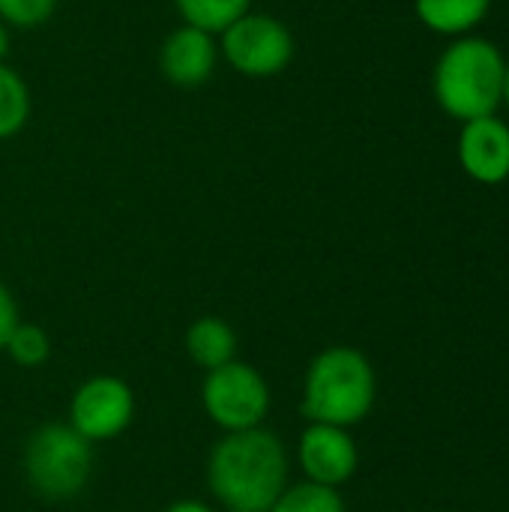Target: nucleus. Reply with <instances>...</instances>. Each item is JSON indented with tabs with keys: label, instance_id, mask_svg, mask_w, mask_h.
Wrapping results in <instances>:
<instances>
[{
	"label": "nucleus",
	"instance_id": "nucleus-3",
	"mask_svg": "<svg viewBox=\"0 0 509 512\" xmlns=\"http://www.w3.org/2000/svg\"><path fill=\"white\" fill-rule=\"evenodd\" d=\"M375 405V372L369 360L345 345L321 351L303 384V417L327 426H354Z\"/></svg>",
	"mask_w": 509,
	"mask_h": 512
},
{
	"label": "nucleus",
	"instance_id": "nucleus-10",
	"mask_svg": "<svg viewBox=\"0 0 509 512\" xmlns=\"http://www.w3.org/2000/svg\"><path fill=\"white\" fill-rule=\"evenodd\" d=\"M216 57L219 48L213 42V33L183 24L165 36L159 51V69L177 87H198L213 75Z\"/></svg>",
	"mask_w": 509,
	"mask_h": 512
},
{
	"label": "nucleus",
	"instance_id": "nucleus-12",
	"mask_svg": "<svg viewBox=\"0 0 509 512\" xmlns=\"http://www.w3.org/2000/svg\"><path fill=\"white\" fill-rule=\"evenodd\" d=\"M186 351L201 369L213 372V369L234 360L237 336L222 318H201L186 333Z\"/></svg>",
	"mask_w": 509,
	"mask_h": 512
},
{
	"label": "nucleus",
	"instance_id": "nucleus-21",
	"mask_svg": "<svg viewBox=\"0 0 509 512\" xmlns=\"http://www.w3.org/2000/svg\"><path fill=\"white\" fill-rule=\"evenodd\" d=\"M501 105H507L509 108V60H507V69H504V96H501Z\"/></svg>",
	"mask_w": 509,
	"mask_h": 512
},
{
	"label": "nucleus",
	"instance_id": "nucleus-2",
	"mask_svg": "<svg viewBox=\"0 0 509 512\" xmlns=\"http://www.w3.org/2000/svg\"><path fill=\"white\" fill-rule=\"evenodd\" d=\"M507 60L483 36H459L435 63L432 90L438 105L459 123L492 117L501 108Z\"/></svg>",
	"mask_w": 509,
	"mask_h": 512
},
{
	"label": "nucleus",
	"instance_id": "nucleus-9",
	"mask_svg": "<svg viewBox=\"0 0 509 512\" xmlns=\"http://www.w3.org/2000/svg\"><path fill=\"white\" fill-rule=\"evenodd\" d=\"M300 465L318 486H342L357 471V447L342 426L312 423L300 438Z\"/></svg>",
	"mask_w": 509,
	"mask_h": 512
},
{
	"label": "nucleus",
	"instance_id": "nucleus-1",
	"mask_svg": "<svg viewBox=\"0 0 509 512\" xmlns=\"http://www.w3.org/2000/svg\"><path fill=\"white\" fill-rule=\"evenodd\" d=\"M210 492L231 512H267L288 489L282 441L267 429L231 432L216 444L207 465Z\"/></svg>",
	"mask_w": 509,
	"mask_h": 512
},
{
	"label": "nucleus",
	"instance_id": "nucleus-4",
	"mask_svg": "<svg viewBox=\"0 0 509 512\" xmlns=\"http://www.w3.org/2000/svg\"><path fill=\"white\" fill-rule=\"evenodd\" d=\"M90 462V441L63 423H51L33 432L24 450V474L30 486L48 501H66L78 495L90 477Z\"/></svg>",
	"mask_w": 509,
	"mask_h": 512
},
{
	"label": "nucleus",
	"instance_id": "nucleus-19",
	"mask_svg": "<svg viewBox=\"0 0 509 512\" xmlns=\"http://www.w3.org/2000/svg\"><path fill=\"white\" fill-rule=\"evenodd\" d=\"M165 512H213L207 504L201 501H180V504H171Z\"/></svg>",
	"mask_w": 509,
	"mask_h": 512
},
{
	"label": "nucleus",
	"instance_id": "nucleus-17",
	"mask_svg": "<svg viewBox=\"0 0 509 512\" xmlns=\"http://www.w3.org/2000/svg\"><path fill=\"white\" fill-rule=\"evenodd\" d=\"M57 9V0H0V21L6 27H39Z\"/></svg>",
	"mask_w": 509,
	"mask_h": 512
},
{
	"label": "nucleus",
	"instance_id": "nucleus-18",
	"mask_svg": "<svg viewBox=\"0 0 509 512\" xmlns=\"http://www.w3.org/2000/svg\"><path fill=\"white\" fill-rule=\"evenodd\" d=\"M18 327V306L9 294V288L0 282V348H6L12 330Z\"/></svg>",
	"mask_w": 509,
	"mask_h": 512
},
{
	"label": "nucleus",
	"instance_id": "nucleus-16",
	"mask_svg": "<svg viewBox=\"0 0 509 512\" xmlns=\"http://www.w3.org/2000/svg\"><path fill=\"white\" fill-rule=\"evenodd\" d=\"M6 351H9V357L18 366L33 369V366H42L48 360L51 342H48V336H45L42 327H36V324H18L12 330L9 342H6Z\"/></svg>",
	"mask_w": 509,
	"mask_h": 512
},
{
	"label": "nucleus",
	"instance_id": "nucleus-8",
	"mask_svg": "<svg viewBox=\"0 0 509 512\" xmlns=\"http://www.w3.org/2000/svg\"><path fill=\"white\" fill-rule=\"evenodd\" d=\"M462 171L486 186H498L509 177V126L501 117H477L462 123L459 132Z\"/></svg>",
	"mask_w": 509,
	"mask_h": 512
},
{
	"label": "nucleus",
	"instance_id": "nucleus-15",
	"mask_svg": "<svg viewBox=\"0 0 509 512\" xmlns=\"http://www.w3.org/2000/svg\"><path fill=\"white\" fill-rule=\"evenodd\" d=\"M267 512H345V504L336 489L318 486L309 480V483L285 489Z\"/></svg>",
	"mask_w": 509,
	"mask_h": 512
},
{
	"label": "nucleus",
	"instance_id": "nucleus-6",
	"mask_svg": "<svg viewBox=\"0 0 509 512\" xmlns=\"http://www.w3.org/2000/svg\"><path fill=\"white\" fill-rule=\"evenodd\" d=\"M204 408L210 420L228 432L258 429L270 411V390L249 363H225L204 381Z\"/></svg>",
	"mask_w": 509,
	"mask_h": 512
},
{
	"label": "nucleus",
	"instance_id": "nucleus-13",
	"mask_svg": "<svg viewBox=\"0 0 509 512\" xmlns=\"http://www.w3.org/2000/svg\"><path fill=\"white\" fill-rule=\"evenodd\" d=\"M174 9L189 27L222 33L246 12H252V0H174Z\"/></svg>",
	"mask_w": 509,
	"mask_h": 512
},
{
	"label": "nucleus",
	"instance_id": "nucleus-5",
	"mask_svg": "<svg viewBox=\"0 0 509 512\" xmlns=\"http://www.w3.org/2000/svg\"><path fill=\"white\" fill-rule=\"evenodd\" d=\"M222 57L231 69L249 78H273L294 57L291 30L264 12H246L228 30H222Z\"/></svg>",
	"mask_w": 509,
	"mask_h": 512
},
{
	"label": "nucleus",
	"instance_id": "nucleus-11",
	"mask_svg": "<svg viewBox=\"0 0 509 512\" xmlns=\"http://www.w3.org/2000/svg\"><path fill=\"white\" fill-rule=\"evenodd\" d=\"M423 27L441 36H471L492 9V0H414Z\"/></svg>",
	"mask_w": 509,
	"mask_h": 512
},
{
	"label": "nucleus",
	"instance_id": "nucleus-20",
	"mask_svg": "<svg viewBox=\"0 0 509 512\" xmlns=\"http://www.w3.org/2000/svg\"><path fill=\"white\" fill-rule=\"evenodd\" d=\"M6 51H9V30H6V24L0 21V63L6 60Z\"/></svg>",
	"mask_w": 509,
	"mask_h": 512
},
{
	"label": "nucleus",
	"instance_id": "nucleus-14",
	"mask_svg": "<svg viewBox=\"0 0 509 512\" xmlns=\"http://www.w3.org/2000/svg\"><path fill=\"white\" fill-rule=\"evenodd\" d=\"M27 117H30L27 81L6 63H0V141L18 135Z\"/></svg>",
	"mask_w": 509,
	"mask_h": 512
},
{
	"label": "nucleus",
	"instance_id": "nucleus-7",
	"mask_svg": "<svg viewBox=\"0 0 509 512\" xmlns=\"http://www.w3.org/2000/svg\"><path fill=\"white\" fill-rule=\"evenodd\" d=\"M132 411H135L132 390L120 378L102 375V378L87 381L75 393L69 426L90 444L108 441V438H117L132 423Z\"/></svg>",
	"mask_w": 509,
	"mask_h": 512
}]
</instances>
